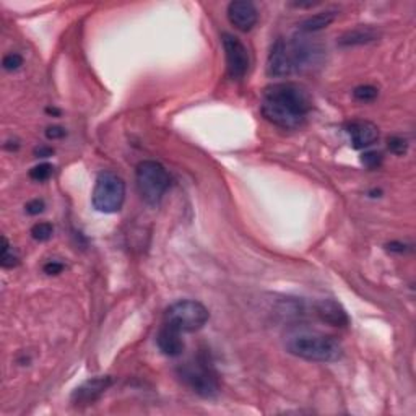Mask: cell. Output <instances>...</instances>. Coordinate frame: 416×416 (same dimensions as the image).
Wrapping results in <instances>:
<instances>
[{"instance_id": "1", "label": "cell", "mask_w": 416, "mask_h": 416, "mask_svg": "<svg viewBox=\"0 0 416 416\" xmlns=\"http://www.w3.org/2000/svg\"><path fill=\"white\" fill-rule=\"evenodd\" d=\"M311 109L309 93L291 81H280L267 86L262 93V114L276 127L297 128L309 116Z\"/></svg>"}, {"instance_id": "2", "label": "cell", "mask_w": 416, "mask_h": 416, "mask_svg": "<svg viewBox=\"0 0 416 416\" xmlns=\"http://www.w3.org/2000/svg\"><path fill=\"white\" fill-rule=\"evenodd\" d=\"M286 351L312 363H335L343 356V347L337 337L309 328H296L285 338Z\"/></svg>"}, {"instance_id": "3", "label": "cell", "mask_w": 416, "mask_h": 416, "mask_svg": "<svg viewBox=\"0 0 416 416\" xmlns=\"http://www.w3.org/2000/svg\"><path fill=\"white\" fill-rule=\"evenodd\" d=\"M177 376L192 390L203 398H215L220 394V374L208 353H197L177 368Z\"/></svg>"}, {"instance_id": "4", "label": "cell", "mask_w": 416, "mask_h": 416, "mask_svg": "<svg viewBox=\"0 0 416 416\" xmlns=\"http://www.w3.org/2000/svg\"><path fill=\"white\" fill-rule=\"evenodd\" d=\"M137 189L145 203L156 207L161 202L163 195L166 194L169 182V174L161 163L145 160L137 166Z\"/></svg>"}, {"instance_id": "5", "label": "cell", "mask_w": 416, "mask_h": 416, "mask_svg": "<svg viewBox=\"0 0 416 416\" xmlns=\"http://www.w3.org/2000/svg\"><path fill=\"white\" fill-rule=\"evenodd\" d=\"M126 200V182L124 179L114 173L102 171L98 174L91 202L93 207L101 213L119 212Z\"/></svg>"}, {"instance_id": "6", "label": "cell", "mask_w": 416, "mask_h": 416, "mask_svg": "<svg viewBox=\"0 0 416 416\" xmlns=\"http://www.w3.org/2000/svg\"><path fill=\"white\" fill-rule=\"evenodd\" d=\"M210 319V312L202 302L182 300L171 304L164 312V322L182 333L197 332Z\"/></svg>"}, {"instance_id": "7", "label": "cell", "mask_w": 416, "mask_h": 416, "mask_svg": "<svg viewBox=\"0 0 416 416\" xmlns=\"http://www.w3.org/2000/svg\"><path fill=\"white\" fill-rule=\"evenodd\" d=\"M223 49L226 58V70H228L229 79L243 80L248 75L250 67L248 48H246L239 38H236V36L229 33H224Z\"/></svg>"}, {"instance_id": "8", "label": "cell", "mask_w": 416, "mask_h": 416, "mask_svg": "<svg viewBox=\"0 0 416 416\" xmlns=\"http://www.w3.org/2000/svg\"><path fill=\"white\" fill-rule=\"evenodd\" d=\"M295 70L290 44L285 39H276L271 46L269 59H267V74L274 79H283L291 75Z\"/></svg>"}, {"instance_id": "9", "label": "cell", "mask_w": 416, "mask_h": 416, "mask_svg": "<svg viewBox=\"0 0 416 416\" xmlns=\"http://www.w3.org/2000/svg\"><path fill=\"white\" fill-rule=\"evenodd\" d=\"M112 385L111 376H98L93 379H88L81 385H79L72 394V403L75 407H88V405L95 403L96 400L101 398V395L106 392Z\"/></svg>"}, {"instance_id": "10", "label": "cell", "mask_w": 416, "mask_h": 416, "mask_svg": "<svg viewBox=\"0 0 416 416\" xmlns=\"http://www.w3.org/2000/svg\"><path fill=\"white\" fill-rule=\"evenodd\" d=\"M228 20L239 32L248 33L259 22V12L249 0H234L228 5Z\"/></svg>"}, {"instance_id": "11", "label": "cell", "mask_w": 416, "mask_h": 416, "mask_svg": "<svg viewBox=\"0 0 416 416\" xmlns=\"http://www.w3.org/2000/svg\"><path fill=\"white\" fill-rule=\"evenodd\" d=\"M347 132L350 135L353 148L356 150L373 147L379 140V128L374 122L369 121H351L347 126Z\"/></svg>"}, {"instance_id": "12", "label": "cell", "mask_w": 416, "mask_h": 416, "mask_svg": "<svg viewBox=\"0 0 416 416\" xmlns=\"http://www.w3.org/2000/svg\"><path fill=\"white\" fill-rule=\"evenodd\" d=\"M156 345L160 348V351L164 356L169 358H177L184 353V340H182V332H179L177 328H174L168 323H163L156 335Z\"/></svg>"}, {"instance_id": "13", "label": "cell", "mask_w": 416, "mask_h": 416, "mask_svg": "<svg viewBox=\"0 0 416 416\" xmlns=\"http://www.w3.org/2000/svg\"><path fill=\"white\" fill-rule=\"evenodd\" d=\"M316 314L322 322L333 327H347L350 323L347 311L335 300H321L316 302Z\"/></svg>"}, {"instance_id": "14", "label": "cell", "mask_w": 416, "mask_h": 416, "mask_svg": "<svg viewBox=\"0 0 416 416\" xmlns=\"http://www.w3.org/2000/svg\"><path fill=\"white\" fill-rule=\"evenodd\" d=\"M379 39V32L373 27H358L354 29H350L345 34H342L338 38V44L343 46V48H350V46H363L374 43V41Z\"/></svg>"}, {"instance_id": "15", "label": "cell", "mask_w": 416, "mask_h": 416, "mask_svg": "<svg viewBox=\"0 0 416 416\" xmlns=\"http://www.w3.org/2000/svg\"><path fill=\"white\" fill-rule=\"evenodd\" d=\"M338 17L337 10H323L312 17H307L300 23V32L302 33H317L321 29L327 28L328 25H332Z\"/></svg>"}, {"instance_id": "16", "label": "cell", "mask_w": 416, "mask_h": 416, "mask_svg": "<svg viewBox=\"0 0 416 416\" xmlns=\"http://www.w3.org/2000/svg\"><path fill=\"white\" fill-rule=\"evenodd\" d=\"M2 244L4 248H2V257H0V265H2L4 269H13V267H17L20 264V257L17 253H15L12 246L8 244V241L5 236L2 238Z\"/></svg>"}, {"instance_id": "17", "label": "cell", "mask_w": 416, "mask_h": 416, "mask_svg": "<svg viewBox=\"0 0 416 416\" xmlns=\"http://www.w3.org/2000/svg\"><path fill=\"white\" fill-rule=\"evenodd\" d=\"M379 96V90L373 85H359L353 90V98L359 102H373Z\"/></svg>"}, {"instance_id": "18", "label": "cell", "mask_w": 416, "mask_h": 416, "mask_svg": "<svg viewBox=\"0 0 416 416\" xmlns=\"http://www.w3.org/2000/svg\"><path fill=\"white\" fill-rule=\"evenodd\" d=\"M53 171H54L53 164L41 163V164H36L34 168H32V171H29V177L36 182H44L53 176Z\"/></svg>"}, {"instance_id": "19", "label": "cell", "mask_w": 416, "mask_h": 416, "mask_svg": "<svg viewBox=\"0 0 416 416\" xmlns=\"http://www.w3.org/2000/svg\"><path fill=\"white\" fill-rule=\"evenodd\" d=\"M53 233H54L53 224L48 223V222H39V223H36L33 226V228H32L33 239L39 241V243H44V241H49L51 238H53Z\"/></svg>"}, {"instance_id": "20", "label": "cell", "mask_w": 416, "mask_h": 416, "mask_svg": "<svg viewBox=\"0 0 416 416\" xmlns=\"http://www.w3.org/2000/svg\"><path fill=\"white\" fill-rule=\"evenodd\" d=\"M387 147L389 150L394 153V155H405L408 150V142L405 140L403 137H398V135H394V137H389L387 140Z\"/></svg>"}, {"instance_id": "21", "label": "cell", "mask_w": 416, "mask_h": 416, "mask_svg": "<svg viewBox=\"0 0 416 416\" xmlns=\"http://www.w3.org/2000/svg\"><path fill=\"white\" fill-rule=\"evenodd\" d=\"M23 65V58L17 53H10L7 55H4L2 59V67L7 72H15L18 70L20 67Z\"/></svg>"}, {"instance_id": "22", "label": "cell", "mask_w": 416, "mask_h": 416, "mask_svg": "<svg viewBox=\"0 0 416 416\" xmlns=\"http://www.w3.org/2000/svg\"><path fill=\"white\" fill-rule=\"evenodd\" d=\"M361 163L368 169H377L382 164V155L377 152H364L361 156Z\"/></svg>"}, {"instance_id": "23", "label": "cell", "mask_w": 416, "mask_h": 416, "mask_svg": "<svg viewBox=\"0 0 416 416\" xmlns=\"http://www.w3.org/2000/svg\"><path fill=\"white\" fill-rule=\"evenodd\" d=\"M44 208H46V203L43 199H33L25 205V210H27L28 215H39L44 212Z\"/></svg>"}, {"instance_id": "24", "label": "cell", "mask_w": 416, "mask_h": 416, "mask_svg": "<svg viewBox=\"0 0 416 416\" xmlns=\"http://www.w3.org/2000/svg\"><path fill=\"white\" fill-rule=\"evenodd\" d=\"M64 269H65L64 264L59 260H49L48 264H44V267H43L44 274H48V275H59V274H62Z\"/></svg>"}, {"instance_id": "25", "label": "cell", "mask_w": 416, "mask_h": 416, "mask_svg": "<svg viewBox=\"0 0 416 416\" xmlns=\"http://www.w3.org/2000/svg\"><path fill=\"white\" fill-rule=\"evenodd\" d=\"M64 135H65V130L59 126H51L48 127V130H46V137H48L49 140H59V138H62Z\"/></svg>"}, {"instance_id": "26", "label": "cell", "mask_w": 416, "mask_h": 416, "mask_svg": "<svg viewBox=\"0 0 416 416\" xmlns=\"http://www.w3.org/2000/svg\"><path fill=\"white\" fill-rule=\"evenodd\" d=\"M387 249L390 250V253L403 254V253H407V250H410L412 248H410V246H407V244H403V243H390V244H387Z\"/></svg>"}, {"instance_id": "27", "label": "cell", "mask_w": 416, "mask_h": 416, "mask_svg": "<svg viewBox=\"0 0 416 416\" xmlns=\"http://www.w3.org/2000/svg\"><path fill=\"white\" fill-rule=\"evenodd\" d=\"M54 150L51 147H46V145H41V147H36L34 148V155L38 158H49L53 156Z\"/></svg>"}]
</instances>
